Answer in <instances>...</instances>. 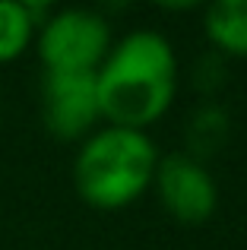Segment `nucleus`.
I'll return each mask as SVG.
<instances>
[{
    "mask_svg": "<svg viewBox=\"0 0 247 250\" xmlns=\"http://www.w3.org/2000/svg\"><path fill=\"white\" fill-rule=\"evenodd\" d=\"M44 73H95L111 51V25L99 10H54L35 32Z\"/></svg>",
    "mask_w": 247,
    "mask_h": 250,
    "instance_id": "7ed1b4c3",
    "label": "nucleus"
},
{
    "mask_svg": "<svg viewBox=\"0 0 247 250\" xmlns=\"http://www.w3.org/2000/svg\"><path fill=\"white\" fill-rule=\"evenodd\" d=\"M203 29L222 57H247V0H222L206 6Z\"/></svg>",
    "mask_w": 247,
    "mask_h": 250,
    "instance_id": "0eeeda50",
    "label": "nucleus"
},
{
    "mask_svg": "<svg viewBox=\"0 0 247 250\" xmlns=\"http://www.w3.org/2000/svg\"><path fill=\"white\" fill-rule=\"evenodd\" d=\"M41 121L57 140H86L102 121L95 73H44Z\"/></svg>",
    "mask_w": 247,
    "mask_h": 250,
    "instance_id": "39448f33",
    "label": "nucleus"
},
{
    "mask_svg": "<svg viewBox=\"0 0 247 250\" xmlns=\"http://www.w3.org/2000/svg\"><path fill=\"white\" fill-rule=\"evenodd\" d=\"M152 187L159 193L162 209L181 225H203L219 206V187L209 168L184 152L159 159Z\"/></svg>",
    "mask_w": 247,
    "mask_h": 250,
    "instance_id": "20e7f679",
    "label": "nucleus"
},
{
    "mask_svg": "<svg viewBox=\"0 0 247 250\" xmlns=\"http://www.w3.org/2000/svg\"><path fill=\"white\" fill-rule=\"evenodd\" d=\"M225 76H228V70H225V57L219 54V51L203 54L197 61V67H193V85H197L203 95H216L225 85Z\"/></svg>",
    "mask_w": 247,
    "mask_h": 250,
    "instance_id": "1a4fd4ad",
    "label": "nucleus"
},
{
    "mask_svg": "<svg viewBox=\"0 0 247 250\" xmlns=\"http://www.w3.org/2000/svg\"><path fill=\"white\" fill-rule=\"evenodd\" d=\"M0 114H3V104H0Z\"/></svg>",
    "mask_w": 247,
    "mask_h": 250,
    "instance_id": "9d476101",
    "label": "nucleus"
},
{
    "mask_svg": "<svg viewBox=\"0 0 247 250\" xmlns=\"http://www.w3.org/2000/svg\"><path fill=\"white\" fill-rule=\"evenodd\" d=\"M35 22L22 0H0V63L22 57V51L35 38Z\"/></svg>",
    "mask_w": 247,
    "mask_h": 250,
    "instance_id": "6e6552de",
    "label": "nucleus"
},
{
    "mask_svg": "<svg viewBox=\"0 0 247 250\" xmlns=\"http://www.w3.org/2000/svg\"><path fill=\"white\" fill-rule=\"evenodd\" d=\"M231 136V117L219 102L206 98L203 104L193 108V114L184 124V155H190L193 162H203L219 155L225 149Z\"/></svg>",
    "mask_w": 247,
    "mask_h": 250,
    "instance_id": "423d86ee",
    "label": "nucleus"
},
{
    "mask_svg": "<svg viewBox=\"0 0 247 250\" xmlns=\"http://www.w3.org/2000/svg\"><path fill=\"white\" fill-rule=\"evenodd\" d=\"M102 121L111 127L143 130L155 124L178 92V57L159 32H130L111 44L108 57L95 70Z\"/></svg>",
    "mask_w": 247,
    "mask_h": 250,
    "instance_id": "f257e3e1",
    "label": "nucleus"
},
{
    "mask_svg": "<svg viewBox=\"0 0 247 250\" xmlns=\"http://www.w3.org/2000/svg\"><path fill=\"white\" fill-rule=\"evenodd\" d=\"M159 149L146 130L102 127L82 140L73 162V184L92 209H127L152 187Z\"/></svg>",
    "mask_w": 247,
    "mask_h": 250,
    "instance_id": "f03ea898",
    "label": "nucleus"
}]
</instances>
